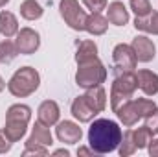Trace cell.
Masks as SVG:
<instances>
[{
    "label": "cell",
    "instance_id": "cell-1",
    "mask_svg": "<svg viewBox=\"0 0 158 157\" xmlns=\"http://www.w3.org/2000/svg\"><path fill=\"white\" fill-rule=\"evenodd\" d=\"M123 131L118 122L109 118H98L88 128V144L96 154H110L118 150Z\"/></svg>",
    "mask_w": 158,
    "mask_h": 157
},
{
    "label": "cell",
    "instance_id": "cell-2",
    "mask_svg": "<svg viewBox=\"0 0 158 157\" xmlns=\"http://www.w3.org/2000/svg\"><path fill=\"white\" fill-rule=\"evenodd\" d=\"M31 120V107L26 104H13L6 111V126L4 133L9 137L11 142H19L28 129V124Z\"/></svg>",
    "mask_w": 158,
    "mask_h": 157
},
{
    "label": "cell",
    "instance_id": "cell-3",
    "mask_svg": "<svg viewBox=\"0 0 158 157\" xmlns=\"http://www.w3.org/2000/svg\"><path fill=\"white\" fill-rule=\"evenodd\" d=\"M156 109V104L149 98H129L114 111L119 122L127 128H132L140 118H145Z\"/></svg>",
    "mask_w": 158,
    "mask_h": 157
},
{
    "label": "cell",
    "instance_id": "cell-4",
    "mask_svg": "<svg viewBox=\"0 0 158 157\" xmlns=\"http://www.w3.org/2000/svg\"><path fill=\"white\" fill-rule=\"evenodd\" d=\"M40 85V76L33 67H20L7 81V91L15 98H26L33 94Z\"/></svg>",
    "mask_w": 158,
    "mask_h": 157
},
{
    "label": "cell",
    "instance_id": "cell-5",
    "mask_svg": "<svg viewBox=\"0 0 158 157\" xmlns=\"http://www.w3.org/2000/svg\"><path fill=\"white\" fill-rule=\"evenodd\" d=\"M77 72H76V83L83 89H92V87H98L101 83L107 81V69L105 65L98 59H92V61H86V63H81L77 65Z\"/></svg>",
    "mask_w": 158,
    "mask_h": 157
},
{
    "label": "cell",
    "instance_id": "cell-6",
    "mask_svg": "<svg viewBox=\"0 0 158 157\" xmlns=\"http://www.w3.org/2000/svg\"><path fill=\"white\" fill-rule=\"evenodd\" d=\"M59 13L63 17V20L76 32H85V24H86V13L85 9H81L77 0H61L59 2Z\"/></svg>",
    "mask_w": 158,
    "mask_h": 157
},
{
    "label": "cell",
    "instance_id": "cell-7",
    "mask_svg": "<svg viewBox=\"0 0 158 157\" xmlns=\"http://www.w3.org/2000/svg\"><path fill=\"white\" fill-rule=\"evenodd\" d=\"M112 61H114V72H125V70H134L138 65V59L131 48V44L119 43L112 50Z\"/></svg>",
    "mask_w": 158,
    "mask_h": 157
},
{
    "label": "cell",
    "instance_id": "cell-8",
    "mask_svg": "<svg viewBox=\"0 0 158 157\" xmlns=\"http://www.w3.org/2000/svg\"><path fill=\"white\" fill-rule=\"evenodd\" d=\"M15 44L19 48V54H24V56H31L39 50L40 46V35L33 30V28H20L19 34H17V39Z\"/></svg>",
    "mask_w": 158,
    "mask_h": 157
},
{
    "label": "cell",
    "instance_id": "cell-9",
    "mask_svg": "<svg viewBox=\"0 0 158 157\" xmlns=\"http://www.w3.org/2000/svg\"><path fill=\"white\" fill-rule=\"evenodd\" d=\"M131 48H132L138 63H149L156 56V46H155L153 39H149L147 35H136L131 43Z\"/></svg>",
    "mask_w": 158,
    "mask_h": 157
},
{
    "label": "cell",
    "instance_id": "cell-10",
    "mask_svg": "<svg viewBox=\"0 0 158 157\" xmlns=\"http://www.w3.org/2000/svg\"><path fill=\"white\" fill-rule=\"evenodd\" d=\"M55 126H57L55 135H57L59 142H63V144H77V142H81L83 129L79 128V124L72 122V120H63V122H57Z\"/></svg>",
    "mask_w": 158,
    "mask_h": 157
},
{
    "label": "cell",
    "instance_id": "cell-11",
    "mask_svg": "<svg viewBox=\"0 0 158 157\" xmlns=\"http://www.w3.org/2000/svg\"><path fill=\"white\" fill-rule=\"evenodd\" d=\"M138 89V78L134 70H125V72H114V81L110 91H116L121 94L132 96Z\"/></svg>",
    "mask_w": 158,
    "mask_h": 157
},
{
    "label": "cell",
    "instance_id": "cell-12",
    "mask_svg": "<svg viewBox=\"0 0 158 157\" xmlns=\"http://www.w3.org/2000/svg\"><path fill=\"white\" fill-rule=\"evenodd\" d=\"M59 117H61V109L57 105V102L53 100H44L37 109V122L52 128L59 122Z\"/></svg>",
    "mask_w": 158,
    "mask_h": 157
},
{
    "label": "cell",
    "instance_id": "cell-13",
    "mask_svg": "<svg viewBox=\"0 0 158 157\" xmlns=\"http://www.w3.org/2000/svg\"><path fill=\"white\" fill-rule=\"evenodd\" d=\"M70 111H72L74 118L77 120L79 124H88V122H92V120H94V117L98 115V113L92 109V105L86 102V98H85L83 94H81V96H77V98L72 102Z\"/></svg>",
    "mask_w": 158,
    "mask_h": 157
},
{
    "label": "cell",
    "instance_id": "cell-14",
    "mask_svg": "<svg viewBox=\"0 0 158 157\" xmlns=\"http://www.w3.org/2000/svg\"><path fill=\"white\" fill-rule=\"evenodd\" d=\"M136 78H138V87L143 91V94L147 96L158 94V74H155L153 70L142 69L136 72Z\"/></svg>",
    "mask_w": 158,
    "mask_h": 157
},
{
    "label": "cell",
    "instance_id": "cell-15",
    "mask_svg": "<svg viewBox=\"0 0 158 157\" xmlns=\"http://www.w3.org/2000/svg\"><path fill=\"white\" fill-rule=\"evenodd\" d=\"M31 144L46 146V148L53 144V137H52V131H50L48 126H44V124H40V122H37V124L33 126L31 135H30V139L26 141V146H31Z\"/></svg>",
    "mask_w": 158,
    "mask_h": 157
},
{
    "label": "cell",
    "instance_id": "cell-16",
    "mask_svg": "<svg viewBox=\"0 0 158 157\" xmlns=\"http://www.w3.org/2000/svg\"><path fill=\"white\" fill-rule=\"evenodd\" d=\"M107 19L114 26H125L129 22V9L123 6V2H110L107 6Z\"/></svg>",
    "mask_w": 158,
    "mask_h": 157
},
{
    "label": "cell",
    "instance_id": "cell-17",
    "mask_svg": "<svg viewBox=\"0 0 158 157\" xmlns=\"http://www.w3.org/2000/svg\"><path fill=\"white\" fill-rule=\"evenodd\" d=\"M85 98H86V102L92 105V109L99 115L101 111H105V107H107V92H105V89L101 87V85H98V87H92V89H86V92L83 94Z\"/></svg>",
    "mask_w": 158,
    "mask_h": 157
},
{
    "label": "cell",
    "instance_id": "cell-18",
    "mask_svg": "<svg viewBox=\"0 0 158 157\" xmlns=\"http://www.w3.org/2000/svg\"><path fill=\"white\" fill-rule=\"evenodd\" d=\"M92 59H98V44L90 39L85 41H77V52H76V63H86V61H92Z\"/></svg>",
    "mask_w": 158,
    "mask_h": 157
},
{
    "label": "cell",
    "instance_id": "cell-19",
    "mask_svg": "<svg viewBox=\"0 0 158 157\" xmlns=\"http://www.w3.org/2000/svg\"><path fill=\"white\" fill-rule=\"evenodd\" d=\"M109 28V19L103 17L101 13H92L86 17V24H85V32H88L90 35L98 37V35H103Z\"/></svg>",
    "mask_w": 158,
    "mask_h": 157
},
{
    "label": "cell",
    "instance_id": "cell-20",
    "mask_svg": "<svg viewBox=\"0 0 158 157\" xmlns=\"http://www.w3.org/2000/svg\"><path fill=\"white\" fill-rule=\"evenodd\" d=\"M0 34L6 39H11L19 34V20L11 11H0Z\"/></svg>",
    "mask_w": 158,
    "mask_h": 157
},
{
    "label": "cell",
    "instance_id": "cell-21",
    "mask_svg": "<svg viewBox=\"0 0 158 157\" xmlns=\"http://www.w3.org/2000/svg\"><path fill=\"white\" fill-rule=\"evenodd\" d=\"M134 28L140 30V32H145V34L158 35V11L153 9L145 17H136L134 19Z\"/></svg>",
    "mask_w": 158,
    "mask_h": 157
},
{
    "label": "cell",
    "instance_id": "cell-22",
    "mask_svg": "<svg viewBox=\"0 0 158 157\" xmlns=\"http://www.w3.org/2000/svg\"><path fill=\"white\" fill-rule=\"evenodd\" d=\"M19 9H20V17L26 19V20H37V19L42 17V13H44L42 6H40L37 0H24Z\"/></svg>",
    "mask_w": 158,
    "mask_h": 157
},
{
    "label": "cell",
    "instance_id": "cell-23",
    "mask_svg": "<svg viewBox=\"0 0 158 157\" xmlns=\"http://www.w3.org/2000/svg\"><path fill=\"white\" fill-rule=\"evenodd\" d=\"M132 137H134V144H136V148H138V150H143V148H147V146H149V142L153 141L155 133H153L145 124H143L142 128L132 129Z\"/></svg>",
    "mask_w": 158,
    "mask_h": 157
},
{
    "label": "cell",
    "instance_id": "cell-24",
    "mask_svg": "<svg viewBox=\"0 0 158 157\" xmlns=\"http://www.w3.org/2000/svg\"><path fill=\"white\" fill-rule=\"evenodd\" d=\"M17 56H19V48H17V44H15L13 41L4 39L0 43V63H2V65L11 63Z\"/></svg>",
    "mask_w": 158,
    "mask_h": 157
},
{
    "label": "cell",
    "instance_id": "cell-25",
    "mask_svg": "<svg viewBox=\"0 0 158 157\" xmlns=\"http://www.w3.org/2000/svg\"><path fill=\"white\" fill-rule=\"evenodd\" d=\"M136 150H138V148H136V144H134L132 129H127V131L123 133V137H121V142H119V146H118L119 155H121V157H129V155H132Z\"/></svg>",
    "mask_w": 158,
    "mask_h": 157
},
{
    "label": "cell",
    "instance_id": "cell-26",
    "mask_svg": "<svg viewBox=\"0 0 158 157\" xmlns=\"http://www.w3.org/2000/svg\"><path fill=\"white\" fill-rule=\"evenodd\" d=\"M131 9L136 17H145L153 11V6L149 0H131Z\"/></svg>",
    "mask_w": 158,
    "mask_h": 157
},
{
    "label": "cell",
    "instance_id": "cell-27",
    "mask_svg": "<svg viewBox=\"0 0 158 157\" xmlns=\"http://www.w3.org/2000/svg\"><path fill=\"white\" fill-rule=\"evenodd\" d=\"M83 4L92 11V13H101L103 9H107V0H83Z\"/></svg>",
    "mask_w": 158,
    "mask_h": 157
},
{
    "label": "cell",
    "instance_id": "cell-28",
    "mask_svg": "<svg viewBox=\"0 0 158 157\" xmlns=\"http://www.w3.org/2000/svg\"><path fill=\"white\" fill-rule=\"evenodd\" d=\"M22 155L28 157V155H48V148L46 146H37V144H31V146H26Z\"/></svg>",
    "mask_w": 158,
    "mask_h": 157
},
{
    "label": "cell",
    "instance_id": "cell-29",
    "mask_svg": "<svg viewBox=\"0 0 158 157\" xmlns=\"http://www.w3.org/2000/svg\"><path fill=\"white\" fill-rule=\"evenodd\" d=\"M145 126H147L155 135H158V107L151 113V115L145 117Z\"/></svg>",
    "mask_w": 158,
    "mask_h": 157
},
{
    "label": "cell",
    "instance_id": "cell-30",
    "mask_svg": "<svg viewBox=\"0 0 158 157\" xmlns=\"http://www.w3.org/2000/svg\"><path fill=\"white\" fill-rule=\"evenodd\" d=\"M13 142L9 141V137L4 133V129H0V154H7L11 150Z\"/></svg>",
    "mask_w": 158,
    "mask_h": 157
},
{
    "label": "cell",
    "instance_id": "cell-31",
    "mask_svg": "<svg viewBox=\"0 0 158 157\" xmlns=\"http://www.w3.org/2000/svg\"><path fill=\"white\" fill-rule=\"evenodd\" d=\"M147 148H149V155L151 157H158V139H153Z\"/></svg>",
    "mask_w": 158,
    "mask_h": 157
},
{
    "label": "cell",
    "instance_id": "cell-32",
    "mask_svg": "<svg viewBox=\"0 0 158 157\" xmlns=\"http://www.w3.org/2000/svg\"><path fill=\"white\" fill-rule=\"evenodd\" d=\"M90 154H96L92 148H85V146H79L77 148V155H90Z\"/></svg>",
    "mask_w": 158,
    "mask_h": 157
},
{
    "label": "cell",
    "instance_id": "cell-33",
    "mask_svg": "<svg viewBox=\"0 0 158 157\" xmlns=\"http://www.w3.org/2000/svg\"><path fill=\"white\" fill-rule=\"evenodd\" d=\"M53 155H64V157H68V155H70V152L63 148V150H55V152H53Z\"/></svg>",
    "mask_w": 158,
    "mask_h": 157
},
{
    "label": "cell",
    "instance_id": "cell-34",
    "mask_svg": "<svg viewBox=\"0 0 158 157\" xmlns=\"http://www.w3.org/2000/svg\"><path fill=\"white\" fill-rule=\"evenodd\" d=\"M4 89H6V81H4V79H2V76H0V92H2V91H4Z\"/></svg>",
    "mask_w": 158,
    "mask_h": 157
},
{
    "label": "cell",
    "instance_id": "cell-35",
    "mask_svg": "<svg viewBox=\"0 0 158 157\" xmlns=\"http://www.w3.org/2000/svg\"><path fill=\"white\" fill-rule=\"evenodd\" d=\"M7 2H9V0H0V7H4V6H6Z\"/></svg>",
    "mask_w": 158,
    "mask_h": 157
}]
</instances>
